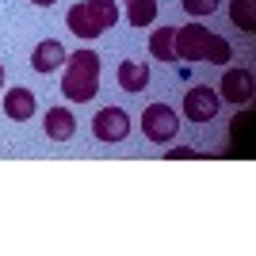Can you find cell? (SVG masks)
<instances>
[{
	"label": "cell",
	"mask_w": 256,
	"mask_h": 256,
	"mask_svg": "<svg viewBox=\"0 0 256 256\" xmlns=\"http://www.w3.org/2000/svg\"><path fill=\"white\" fill-rule=\"evenodd\" d=\"M180 4H184L188 16H195V20H199V16H210V12L218 8V0H180Z\"/></svg>",
	"instance_id": "e0dca14e"
},
{
	"label": "cell",
	"mask_w": 256,
	"mask_h": 256,
	"mask_svg": "<svg viewBox=\"0 0 256 256\" xmlns=\"http://www.w3.org/2000/svg\"><path fill=\"white\" fill-rule=\"evenodd\" d=\"M115 80L122 92H142V88H150V65L146 62H118Z\"/></svg>",
	"instance_id": "8fae6325"
},
{
	"label": "cell",
	"mask_w": 256,
	"mask_h": 256,
	"mask_svg": "<svg viewBox=\"0 0 256 256\" xmlns=\"http://www.w3.org/2000/svg\"><path fill=\"white\" fill-rule=\"evenodd\" d=\"M62 65H65V46L58 42V38H42V42L31 50V69L34 73L50 76V73H58Z\"/></svg>",
	"instance_id": "52a82bcc"
},
{
	"label": "cell",
	"mask_w": 256,
	"mask_h": 256,
	"mask_svg": "<svg viewBox=\"0 0 256 256\" xmlns=\"http://www.w3.org/2000/svg\"><path fill=\"white\" fill-rule=\"evenodd\" d=\"M230 58H234L230 42H226L222 34H210V38H206V46H203V62H210V65H226Z\"/></svg>",
	"instance_id": "9a60e30c"
},
{
	"label": "cell",
	"mask_w": 256,
	"mask_h": 256,
	"mask_svg": "<svg viewBox=\"0 0 256 256\" xmlns=\"http://www.w3.org/2000/svg\"><path fill=\"white\" fill-rule=\"evenodd\" d=\"M84 4L92 8V16H96V23L104 27V31L118 23V4L115 0H84Z\"/></svg>",
	"instance_id": "2e32d148"
},
{
	"label": "cell",
	"mask_w": 256,
	"mask_h": 256,
	"mask_svg": "<svg viewBox=\"0 0 256 256\" xmlns=\"http://www.w3.org/2000/svg\"><path fill=\"white\" fill-rule=\"evenodd\" d=\"M176 27H157V31L150 34V54L157 58V62H176Z\"/></svg>",
	"instance_id": "7c38bea8"
},
{
	"label": "cell",
	"mask_w": 256,
	"mask_h": 256,
	"mask_svg": "<svg viewBox=\"0 0 256 256\" xmlns=\"http://www.w3.org/2000/svg\"><path fill=\"white\" fill-rule=\"evenodd\" d=\"M176 130H180V115L168 104H150L142 111V134L150 142H172Z\"/></svg>",
	"instance_id": "7a4b0ae2"
},
{
	"label": "cell",
	"mask_w": 256,
	"mask_h": 256,
	"mask_svg": "<svg viewBox=\"0 0 256 256\" xmlns=\"http://www.w3.org/2000/svg\"><path fill=\"white\" fill-rule=\"evenodd\" d=\"M34 111H38V100H34L31 88H8V92H4V115H8V118L27 122Z\"/></svg>",
	"instance_id": "9c48e42d"
},
{
	"label": "cell",
	"mask_w": 256,
	"mask_h": 256,
	"mask_svg": "<svg viewBox=\"0 0 256 256\" xmlns=\"http://www.w3.org/2000/svg\"><path fill=\"white\" fill-rule=\"evenodd\" d=\"M92 134H96L100 142H126L130 115L122 107H104V111H96V118H92Z\"/></svg>",
	"instance_id": "277c9868"
},
{
	"label": "cell",
	"mask_w": 256,
	"mask_h": 256,
	"mask_svg": "<svg viewBox=\"0 0 256 256\" xmlns=\"http://www.w3.org/2000/svg\"><path fill=\"white\" fill-rule=\"evenodd\" d=\"M230 20H234V27L252 34L256 31V0H234L230 4Z\"/></svg>",
	"instance_id": "4fadbf2b"
},
{
	"label": "cell",
	"mask_w": 256,
	"mask_h": 256,
	"mask_svg": "<svg viewBox=\"0 0 256 256\" xmlns=\"http://www.w3.org/2000/svg\"><path fill=\"white\" fill-rule=\"evenodd\" d=\"M0 88H4V65H0Z\"/></svg>",
	"instance_id": "ffe728a7"
},
{
	"label": "cell",
	"mask_w": 256,
	"mask_h": 256,
	"mask_svg": "<svg viewBox=\"0 0 256 256\" xmlns=\"http://www.w3.org/2000/svg\"><path fill=\"white\" fill-rule=\"evenodd\" d=\"M62 92L69 104H88L100 92V54L96 50H76L65 54V73H62Z\"/></svg>",
	"instance_id": "6da1fadb"
},
{
	"label": "cell",
	"mask_w": 256,
	"mask_h": 256,
	"mask_svg": "<svg viewBox=\"0 0 256 256\" xmlns=\"http://www.w3.org/2000/svg\"><path fill=\"white\" fill-rule=\"evenodd\" d=\"M31 4H38V8H50V4H54V0H31Z\"/></svg>",
	"instance_id": "d6986e66"
},
{
	"label": "cell",
	"mask_w": 256,
	"mask_h": 256,
	"mask_svg": "<svg viewBox=\"0 0 256 256\" xmlns=\"http://www.w3.org/2000/svg\"><path fill=\"white\" fill-rule=\"evenodd\" d=\"M126 20L130 27H150L157 20V0H126Z\"/></svg>",
	"instance_id": "5bb4252c"
},
{
	"label": "cell",
	"mask_w": 256,
	"mask_h": 256,
	"mask_svg": "<svg viewBox=\"0 0 256 256\" xmlns=\"http://www.w3.org/2000/svg\"><path fill=\"white\" fill-rule=\"evenodd\" d=\"M168 160H180V157H195V150H188V146H180V150H168L164 153Z\"/></svg>",
	"instance_id": "ac0fdd59"
},
{
	"label": "cell",
	"mask_w": 256,
	"mask_h": 256,
	"mask_svg": "<svg viewBox=\"0 0 256 256\" xmlns=\"http://www.w3.org/2000/svg\"><path fill=\"white\" fill-rule=\"evenodd\" d=\"M65 27H69V31L76 34V38H100V34H104V27H100L96 23V16H92V8H88L84 0H80V4H73V8L65 12Z\"/></svg>",
	"instance_id": "ba28073f"
},
{
	"label": "cell",
	"mask_w": 256,
	"mask_h": 256,
	"mask_svg": "<svg viewBox=\"0 0 256 256\" xmlns=\"http://www.w3.org/2000/svg\"><path fill=\"white\" fill-rule=\"evenodd\" d=\"M206 38H210V31H206L203 23H188V27H176V58L180 62H203V46Z\"/></svg>",
	"instance_id": "5b68a950"
},
{
	"label": "cell",
	"mask_w": 256,
	"mask_h": 256,
	"mask_svg": "<svg viewBox=\"0 0 256 256\" xmlns=\"http://www.w3.org/2000/svg\"><path fill=\"white\" fill-rule=\"evenodd\" d=\"M218 88H222L218 100L241 107V104L252 100V73H248V69H226V76H222V84H218Z\"/></svg>",
	"instance_id": "8992f818"
},
{
	"label": "cell",
	"mask_w": 256,
	"mask_h": 256,
	"mask_svg": "<svg viewBox=\"0 0 256 256\" xmlns=\"http://www.w3.org/2000/svg\"><path fill=\"white\" fill-rule=\"evenodd\" d=\"M218 92L210 84H195L188 88V96H184V118H192V122H210L218 115Z\"/></svg>",
	"instance_id": "3957f363"
},
{
	"label": "cell",
	"mask_w": 256,
	"mask_h": 256,
	"mask_svg": "<svg viewBox=\"0 0 256 256\" xmlns=\"http://www.w3.org/2000/svg\"><path fill=\"white\" fill-rule=\"evenodd\" d=\"M42 126H46V138L50 142H69L76 134V118L69 107H50L42 118Z\"/></svg>",
	"instance_id": "30bf717a"
}]
</instances>
